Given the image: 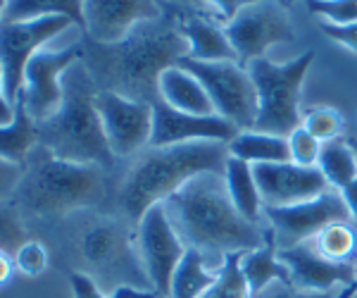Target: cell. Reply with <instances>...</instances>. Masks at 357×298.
I'll use <instances>...</instances> for the list:
<instances>
[{"label":"cell","mask_w":357,"mask_h":298,"mask_svg":"<svg viewBox=\"0 0 357 298\" xmlns=\"http://www.w3.org/2000/svg\"><path fill=\"white\" fill-rule=\"evenodd\" d=\"M82 45V65L89 70L98 91H110L148 105L160 100V77L188 55L176 5L165 8L158 20L141 22L117 45L96 43L89 36H84Z\"/></svg>","instance_id":"cell-1"},{"label":"cell","mask_w":357,"mask_h":298,"mask_svg":"<svg viewBox=\"0 0 357 298\" xmlns=\"http://www.w3.org/2000/svg\"><path fill=\"white\" fill-rule=\"evenodd\" d=\"M162 205L186 248L200 251L215 272L229 255L250 253L272 241V232L264 234V227L250 225L236 210L224 174L195 177Z\"/></svg>","instance_id":"cell-2"},{"label":"cell","mask_w":357,"mask_h":298,"mask_svg":"<svg viewBox=\"0 0 357 298\" xmlns=\"http://www.w3.org/2000/svg\"><path fill=\"white\" fill-rule=\"evenodd\" d=\"M229 158H231L229 146L217 141L148 148L126 172L119 193L124 215L129 217L131 225L138 227L153 205L165 203L195 177L224 174Z\"/></svg>","instance_id":"cell-3"},{"label":"cell","mask_w":357,"mask_h":298,"mask_svg":"<svg viewBox=\"0 0 357 298\" xmlns=\"http://www.w3.org/2000/svg\"><path fill=\"white\" fill-rule=\"evenodd\" d=\"M65 103L48 122L38 124L41 146L55 158L79 165H98L107 170L114 165V153L107 143L102 117L98 112V86L89 70L79 62L62 77Z\"/></svg>","instance_id":"cell-4"},{"label":"cell","mask_w":357,"mask_h":298,"mask_svg":"<svg viewBox=\"0 0 357 298\" xmlns=\"http://www.w3.org/2000/svg\"><path fill=\"white\" fill-rule=\"evenodd\" d=\"M15 208L38 217H65L96 208L105 200V170L55 158L38 146L24 165V177L13 191Z\"/></svg>","instance_id":"cell-5"},{"label":"cell","mask_w":357,"mask_h":298,"mask_svg":"<svg viewBox=\"0 0 357 298\" xmlns=\"http://www.w3.org/2000/svg\"><path fill=\"white\" fill-rule=\"evenodd\" d=\"M314 62V50H305L296 60L276 65L269 57L250 62L248 72L257 91V131L289 139L296 129L303 127L301 117V91Z\"/></svg>","instance_id":"cell-6"},{"label":"cell","mask_w":357,"mask_h":298,"mask_svg":"<svg viewBox=\"0 0 357 298\" xmlns=\"http://www.w3.org/2000/svg\"><path fill=\"white\" fill-rule=\"evenodd\" d=\"M178 67L188 70L205 86L215 112L229 119L238 131H250L257 124V91L250 72L238 62H200L193 57H181Z\"/></svg>","instance_id":"cell-7"},{"label":"cell","mask_w":357,"mask_h":298,"mask_svg":"<svg viewBox=\"0 0 357 298\" xmlns=\"http://www.w3.org/2000/svg\"><path fill=\"white\" fill-rule=\"evenodd\" d=\"M74 22L62 15L38 17L29 22H15V24H3L0 33V96L17 105L24 91V72L33 55L41 53V48L50 38L60 36L67 31Z\"/></svg>","instance_id":"cell-8"},{"label":"cell","mask_w":357,"mask_h":298,"mask_svg":"<svg viewBox=\"0 0 357 298\" xmlns=\"http://www.w3.org/2000/svg\"><path fill=\"white\" fill-rule=\"evenodd\" d=\"M264 220L269 222L276 251H286L312 241L321 229L333 222H353V217L343 193L329 188L307 203L289 205V208H264Z\"/></svg>","instance_id":"cell-9"},{"label":"cell","mask_w":357,"mask_h":298,"mask_svg":"<svg viewBox=\"0 0 357 298\" xmlns=\"http://www.w3.org/2000/svg\"><path fill=\"white\" fill-rule=\"evenodd\" d=\"M84 60V45L74 43L62 50H41L31 57L24 72V91H22V103L26 112L36 124L48 122L60 112L65 103V89H62V77L72 70L74 65Z\"/></svg>","instance_id":"cell-10"},{"label":"cell","mask_w":357,"mask_h":298,"mask_svg":"<svg viewBox=\"0 0 357 298\" xmlns=\"http://www.w3.org/2000/svg\"><path fill=\"white\" fill-rule=\"evenodd\" d=\"M231 41L238 65L264 57L272 45L293 41L291 17L279 3H248L241 13L224 27Z\"/></svg>","instance_id":"cell-11"},{"label":"cell","mask_w":357,"mask_h":298,"mask_svg":"<svg viewBox=\"0 0 357 298\" xmlns=\"http://www.w3.org/2000/svg\"><path fill=\"white\" fill-rule=\"evenodd\" d=\"M138 232V258H141L146 274L153 284V291L160 298H169L172 277H174L178 262L186 255V244L172 227L169 217L165 213V205H153L143 215Z\"/></svg>","instance_id":"cell-12"},{"label":"cell","mask_w":357,"mask_h":298,"mask_svg":"<svg viewBox=\"0 0 357 298\" xmlns=\"http://www.w3.org/2000/svg\"><path fill=\"white\" fill-rule=\"evenodd\" d=\"M96 105L114 158H134L143 148H151L153 105L129 100L110 91H98Z\"/></svg>","instance_id":"cell-13"},{"label":"cell","mask_w":357,"mask_h":298,"mask_svg":"<svg viewBox=\"0 0 357 298\" xmlns=\"http://www.w3.org/2000/svg\"><path fill=\"white\" fill-rule=\"evenodd\" d=\"M238 136V129L229 119L220 114H186L169 107L160 98L153 103V136L151 148L181 146V143H198V141H217L231 143Z\"/></svg>","instance_id":"cell-14"},{"label":"cell","mask_w":357,"mask_h":298,"mask_svg":"<svg viewBox=\"0 0 357 298\" xmlns=\"http://www.w3.org/2000/svg\"><path fill=\"white\" fill-rule=\"evenodd\" d=\"M264 208H289L307 203L329 191V181L319 167H301L296 163L252 165Z\"/></svg>","instance_id":"cell-15"},{"label":"cell","mask_w":357,"mask_h":298,"mask_svg":"<svg viewBox=\"0 0 357 298\" xmlns=\"http://www.w3.org/2000/svg\"><path fill=\"white\" fill-rule=\"evenodd\" d=\"M162 13V3H148V0H89L84 3V36L102 45H117L141 22L158 20Z\"/></svg>","instance_id":"cell-16"},{"label":"cell","mask_w":357,"mask_h":298,"mask_svg":"<svg viewBox=\"0 0 357 298\" xmlns=\"http://www.w3.org/2000/svg\"><path fill=\"white\" fill-rule=\"evenodd\" d=\"M281 262L291 270V282L296 289L307 291V294H324V291H336L338 286L355 284V267L341 265L324 258L314 248L312 241L301 244L296 248L276 251Z\"/></svg>","instance_id":"cell-17"},{"label":"cell","mask_w":357,"mask_h":298,"mask_svg":"<svg viewBox=\"0 0 357 298\" xmlns=\"http://www.w3.org/2000/svg\"><path fill=\"white\" fill-rule=\"evenodd\" d=\"M82 258L98 274L117 272L126 277L131 270H143L141 258H134V248L129 244V232L119 222H96L82 234L79 241Z\"/></svg>","instance_id":"cell-18"},{"label":"cell","mask_w":357,"mask_h":298,"mask_svg":"<svg viewBox=\"0 0 357 298\" xmlns=\"http://www.w3.org/2000/svg\"><path fill=\"white\" fill-rule=\"evenodd\" d=\"M178 24L188 41V57L200 62H238L231 41H229L224 27L205 20L200 13L176 5Z\"/></svg>","instance_id":"cell-19"},{"label":"cell","mask_w":357,"mask_h":298,"mask_svg":"<svg viewBox=\"0 0 357 298\" xmlns=\"http://www.w3.org/2000/svg\"><path fill=\"white\" fill-rule=\"evenodd\" d=\"M160 98L178 112L200 114V117L217 114L205 86L200 84L191 72L178 65L167 70L162 77H160Z\"/></svg>","instance_id":"cell-20"},{"label":"cell","mask_w":357,"mask_h":298,"mask_svg":"<svg viewBox=\"0 0 357 298\" xmlns=\"http://www.w3.org/2000/svg\"><path fill=\"white\" fill-rule=\"evenodd\" d=\"M224 181H227L229 196H231L236 210H238L250 225L262 227L264 203L260 196V186H257V179H255V172H252V165H248L238 158H229L227 172H224Z\"/></svg>","instance_id":"cell-21"},{"label":"cell","mask_w":357,"mask_h":298,"mask_svg":"<svg viewBox=\"0 0 357 298\" xmlns=\"http://www.w3.org/2000/svg\"><path fill=\"white\" fill-rule=\"evenodd\" d=\"M229 153H231V158L243 160L248 165L291 163L289 139L274 136V134H264V131H257V129L238 131V136L229 143Z\"/></svg>","instance_id":"cell-22"},{"label":"cell","mask_w":357,"mask_h":298,"mask_svg":"<svg viewBox=\"0 0 357 298\" xmlns=\"http://www.w3.org/2000/svg\"><path fill=\"white\" fill-rule=\"evenodd\" d=\"M41 146V134H38V124L26 112L24 103H17V117L10 127L0 129V153H3V163L20 165L24 167L31 158V153Z\"/></svg>","instance_id":"cell-23"},{"label":"cell","mask_w":357,"mask_h":298,"mask_svg":"<svg viewBox=\"0 0 357 298\" xmlns=\"http://www.w3.org/2000/svg\"><path fill=\"white\" fill-rule=\"evenodd\" d=\"M241 272H243L248 286H250V294L255 298L257 294H262L267 286H272L276 282H291V270L286 267V262L279 260L276 255V246L274 241H269L267 246L250 253L241 255Z\"/></svg>","instance_id":"cell-24"},{"label":"cell","mask_w":357,"mask_h":298,"mask_svg":"<svg viewBox=\"0 0 357 298\" xmlns=\"http://www.w3.org/2000/svg\"><path fill=\"white\" fill-rule=\"evenodd\" d=\"M220 272H215L205 262L200 251L188 248L183 260L178 262L174 277H172L169 298H203L205 291L215 286Z\"/></svg>","instance_id":"cell-25"},{"label":"cell","mask_w":357,"mask_h":298,"mask_svg":"<svg viewBox=\"0 0 357 298\" xmlns=\"http://www.w3.org/2000/svg\"><path fill=\"white\" fill-rule=\"evenodd\" d=\"M50 15L69 17L86 33L84 3H79V0H13V3H3V24L29 22Z\"/></svg>","instance_id":"cell-26"},{"label":"cell","mask_w":357,"mask_h":298,"mask_svg":"<svg viewBox=\"0 0 357 298\" xmlns=\"http://www.w3.org/2000/svg\"><path fill=\"white\" fill-rule=\"evenodd\" d=\"M317 167L321 170L329 186L336 188V191H343V188H348L357 179V158L353 148L348 146V141L343 139L329 141L321 146V156Z\"/></svg>","instance_id":"cell-27"},{"label":"cell","mask_w":357,"mask_h":298,"mask_svg":"<svg viewBox=\"0 0 357 298\" xmlns=\"http://www.w3.org/2000/svg\"><path fill=\"white\" fill-rule=\"evenodd\" d=\"M312 246L333 262L357 267V227L353 222H333L324 227L312 239Z\"/></svg>","instance_id":"cell-28"},{"label":"cell","mask_w":357,"mask_h":298,"mask_svg":"<svg viewBox=\"0 0 357 298\" xmlns=\"http://www.w3.org/2000/svg\"><path fill=\"white\" fill-rule=\"evenodd\" d=\"M241 255L243 253L227 258L215 286L210 291H205L203 298H252L250 286H248L243 272H241Z\"/></svg>","instance_id":"cell-29"},{"label":"cell","mask_w":357,"mask_h":298,"mask_svg":"<svg viewBox=\"0 0 357 298\" xmlns=\"http://www.w3.org/2000/svg\"><path fill=\"white\" fill-rule=\"evenodd\" d=\"M303 127L321 143L336 141L341 139V131H343V114L333 110V107H314V110L305 114Z\"/></svg>","instance_id":"cell-30"},{"label":"cell","mask_w":357,"mask_h":298,"mask_svg":"<svg viewBox=\"0 0 357 298\" xmlns=\"http://www.w3.org/2000/svg\"><path fill=\"white\" fill-rule=\"evenodd\" d=\"M69 286L74 291V298H160L155 291H143L136 286H117L110 296H105L100 291L96 279H91L84 272H72L69 274Z\"/></svg>","instance_id":"cell-31"},{"label":"cell","mask_w":357,"mask_h":298,"mask_svg":"<svg viewBox=\"0 0 357 298\" xmlns=\"http://www.w3.org/2000/svg\"><path fill=\"white\" fill-rule=\"evenodd\" d=\"M321 146L324 143L317 141L307 129L301 127L289 136V148H291V163L301 165V167H317L321 156Z\"/></svg>","instance_id":"cell-32"},{"label":"cell","mask_w":357,"mask_h":298,"mask_svg":"<svg viewBox=\"0 0 357 298\" xmlns=\"http://www.w3.org/2000/svg\"><path fill=\"white\" fill-rule=\"evenodd\" d=\"M310 13L321 15L324 22L336 27H348L357 22V0H321V3H307Z\"/></svg>","instance_id":"cell-33"},{"label":"cell","mask_w":357,"mask_h":298,"mask_svg":"<svg viewBox=\"0 0 357 298\" xmlns=\"http://www.w3.org/2000/svg\"><path fill=\"white\" fill-rule=\"evenodd\" d=\"M0 241H3V251H0V253H8L13 258L17 255V251L29 241L20 217H17V213L10 208V205H5L3 208V220H0Z\"/></svg>","instance_id":"cell-34"},{"label":"cell","mask_w":357,"mask_h":298,"mask_svg":"<svg viewBox=\"0 0 357 298\" xmlns=\"http://www.w3.org/2000/svg\"><path fill=\"white\" fill-rule=\"evenodd\" d=\"M15 265L20 272H24L26 277H38L48 270V251H45L43 244L38 241H29L17 251L15 255Z\"/></svg>","instance_id":"cell-35"},{"label":"cell","mask_w":357,"mask_h":298,"mask_svg":"<svg viewBox=\"0 0 357 298\" xmlns=\"http://www.w3.org/2000/svg\"><path fill=\"white\" fill-rule=\"evenodd\" d=\"M341 296V291H324V294H307V291H301L296 289L293 284H286V282H276L272 286H267V289L262 291V294H257L255 298H338Z\"/></svg>","instance_id":"cell-36"},{"label":"cell","mask_w":357,"mask_h":298,"mask_svg":"<svg viewBox=\"0 0 357 298\" xmlns=\"http://www.w3.org/2000/svg\"><path fill=\"white\" fill-rule=\"evenodd\" d=\"M319 27H321V31L331 38V41L341 43L343 48L357 53V22L355 24H348V27H336V24H329V22H321Z\"/></svg>","instance_id":"cell-37"},{"label":"cell","mask_w":357,"mask_h":298,"mask_svg":"<svg viewBox=\"0 0 357 298\" xmlns=\"http://www.w3.org/2000/svg\"><path fill=\"white\" fill-rule=\"evenodd\" d=\"M341 193L345 198V205H348V210H350V217H353V225L357 227V179L348 188H343Z\"/></svg>","instance_id":"cell-38"},{"label":"cell","mask_w":357,"mask_h":298,"mask_svg":"<svg viewBox=\"0 0 357 298\" xmlns=\"http://www.w3.org/2000/svg\"><path fill=\"white\" fill-rule=\"evenodd\" d=\"M13 272H17L15 258H13V255H8V253H0V282H3V286L10 282Z\"/></svg>","instance_id":"cell-39"},{"label":"cell","mask_w":357,"mask_h":298,"mask_svg":"<svg viewBox=\"0 0 357 298\" xmlns=\"http://www.w3.org/2000/svg\"><path fill=\"white\" fill-rule=\"evenodd\" d=\"M355 294H357V267H355V284L350 286V289L341 291V296H338V298H353Z\"/></svg>","instance_id":"cell-40"},{"label":"cell","mask_w":357,"mask_h":298,"mask_svg":"<svg viewBox=\"0 0 357 298\" xmlns=\"http://www.w3.org/2000/svg\"><path fill=\"white\" fill-rule=\"evenodd\" d=\"M348 141V146L353 148V153H355V158H357V139H345Z\"/></svg>","instance_id":"cell-41"},{"label":"cell","mask_w":357,"mask_h":298,"mask_svg":"<svg viewBox=\"0 0 357 298\" xmlns=\"http://www.w3.org/2000/svg\"><path fill=\"white\" fill-rule=\"evenodd\" d=\"M353 298H357V294H355V296H353Z\"/></svg>","instance_id":"cell-42"}]
</instances>
